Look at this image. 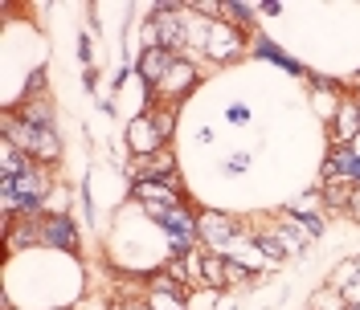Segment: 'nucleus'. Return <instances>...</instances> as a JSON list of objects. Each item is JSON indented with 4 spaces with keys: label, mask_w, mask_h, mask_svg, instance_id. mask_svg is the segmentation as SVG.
<instances>
[{
    "label": "nucleus",
    "mask_w": 360,
    "mask_h": 310,
    "mask_svg": "<svg viewBox=\"0 0 360 310\" xmlns=\"http://www.w3.org/2000/svg\"><path fill=\"white\" fill-rule=\"evenodd\" d=\"M4 131H8V139H13V147H21L25 155L58 159V151H62L58 135L49 131V127H33V123H25L21 114H8V119H4Z\"/></svg>",
    "instance_id": "1"
},
{
    "label": "nucleus",
    "mask_w": 360,
    "mask_h": 310,
    "mask_svg": "<svg viewBox=\"0 0 360 310\" xmlns=\"http://www.w3.org/2000/svg\"><path fill=\"white\" fill-rule=\"evenodd\" d=\"M148 213H152V217H156V224H164V233L172 237V253H176V257H184V253L193 249V241H197L201 224L193 221L184 208H160V204H148Z\"/></svg>",
    "instance_id": "2"
},
{
    "label": "nucleus",
    "mask_w": 360,
    "mask_h": 310,
    "mask_svg": "<svg viewBox=\"0 0 360 310\" xmlns=\"http://www.w3.org/2000/svg\"><path fill=\"white\" fill-rule=\"evenodd\" d=\"M45 188H49V180H45L41 172H29V176H21V180H4V204L17 208L21 217H33L45 200Z\"/></svg>",
    "instance_id": "3"
},
{
    "label": "nucleus",
    "mask_w": 360,
    "mask_h": 310,
    "mask_svg": "<svg viewBox=\"0 0 360 310\" xmlns=\"http://www.w3.org/2000/svg\"><path fill=\"white\" fill-rule=\"evenodd\" d=\"M197 224H201V241L209 245V249H217V253H225L229 241H233V233H238L233 217H221V213H205Z\"/></svg>",
    "instance_id": "4"
},
{
    "label": "nucleus",
    "mask_w": 360,
    "mask_h": 310,
    "mask_svg": "<svg viewBox=\"0 0 360 310\" xmlns=\"http://www.w3.org/2000/svg\"><path fill=\"white\" fill-rule=\"evenodd\" d=\"M242 49V37H238V29L229 21H213L209 25V41H205V53L209 58H217V62H225V58H233Z\"/></svg>",
    "instance_id": "5"
},
{
    "label": "nucleus",
    "mask_w": 360,
    "mask_h": 310,
    "mask_svg": "<svg viewBox=\"0 0 360 310\" xmlns=\"http://www.w3.org/2000/svg\"><path fill=\"white\" fill-rule=\"evenodd\" d=\"M180 58L176 53H172V49H164V45H152V49H148V53H143V62H139V74H143V78H148V82H164V78H168V69L176 66Z\"/></svg>",
    "instance_id": "6"
},
{
    "label": "nucleus",
    "mask_w": 360,
    "mask_h": 310,
    "mask_svg": "<svg viewBox=\"0 0 360 310\" xmlns=\"http://www.w3.org/2000/svg\"><path fill=\"white\" fill-rule=\"evenodd\" d=\"M135 196L143 204H160V208H176L180 204V192L172 188V180H143V184H135Z\"/></svg>",
    "instance_id": "7"
},
{
    "label": "nucleus",
    "mask_w": 360,
    "mask_h": 310,
    "mask_svg": "<svg viewBox=\"0 0 360 310\" xmlns=\"http://www.w3.org/2000/svg\"><path fill=\"white\" fill-rule=\"evenodd\" d=\"M131 176H135V184H143V180H168L172 176V155L168 151L139 155V163H131Z\"/></svg>",
    "instance_id": "8"
},
{
    "label": "nucleus",
    "mask_w": 360,
    "mask_h": 310,
    "mask_svg": "<svg viewBox=\"0 0 360 310\" xmlns=\"http://www.w3.org/2000/svg\"><path fill=\"white\" fill-rule=\"evenodd\" d=\"M193 82H197V66L180 58V62H176L172 69H168V78H164V82H160L156 90H160V94H172V98H184V94L193 90Z\"/></svg>",
    "instance_id": "9"
},
{
    "label": "nucleus",
    "mask_w": 360,
    "mask_h": 310,
    "mask_svg": "<svg viewBox=\"0 0 360 310\" xmlns=\"http://www.w3.org/2000/svg\"><path fill=\"white\" fill-rule=\"evenodd\" d=\"M131 147H135L139 155L160 151V131H156V123H148V119H135V123H131Z\"/></svg>",
    "instance_id": "10"
},
{
    "label": "nucleus",
    "mask_w": 360,
    "mask_h": 310,
    "mask_svg": "<svg viewBox=\"0 0 360 310\" xmlns=\"http://www.w3.org/2000/svg\"><path fill=\"white\" fill-rule=\"evenodd\" d=\"M45 241L53 245V249H74V241H78V233H74V224H70V217H53V221L45 224Z\"/></svg>",
    "instance_id": "11"
},
{
    "label": "nucleus",
    "mask_w": 360,
    "mask_h": 310,
    "mask_svg": "<svg viewBox=\"0 0 360 310\" xmlns=\"http://www.w3.org/2000/svg\"><path fill=\"white\" fill-rule=\"evenodd\" d=\"M0 168H4V180H21L33 172V163H29V155L21 151V147H4V155H0Z\"/></svg>",
    "instance_id": "12"
},
{
    "label": "nucleus",
    "mask_w": 360,
    "mask_h": 310,
    "mask_svg": "<svg viewBox=\"0 0 360 310\" xmlns=\"http://www.w3.org/2000/svg\"><path fill=\"white\" fill-rule=\"evenodd\" d=\"M254 53H258V58H266V62H278V66L291 69V74H303V66H299V62H291V58H287V53H283L274 41H266V37H258V41H254Z\"/></svg>",
    "instance_id": "13"
},
{
    "label": "nucleus",
    "mask_w": 360,
    "mask_h": 310,
    "mask_svg": "<svg viewBox=\"0 0 360 310\" xmlns=\"http://www.w3.org/2000/svg\"><path fill=\"white\" fill-rule=\"evenodd\" d=\"M274 237L283 241V249H295V253H303V245L311 241V233H307V229H299V221H287Z\"/></svg>",
    "instance_id": "14"
},
{
    "label": "nucleus",
    "mask_w": 360,
    "mask_h": 310,
    "mask_svg": "<svg viewBox=\"0 0 360 310\" xmlns=\"http://www.w3.org/2000/svg\"><path fill=\"white\" fill-rule=\"evenodd\" d=\"M356 131H360V107H352V102H348V107H340L336 139H340V143H348V139H352Z\"/></svg>",
    "instance_id": "15"
},
{
    "label": "nucleus",
    "mask_w": 360,
    "mask_h": 310,
    "mask_svg": "<svg viewBox=\"0 0 360 310\" xmlns=\"http://www.w3.org/2000/svg\"><path fill=\"white\" fill-rule=\"evenodd\" d=\"M152 310H184L176 290H152Z\"/></svg>",
    "instance_id": "16"
},
{
    "label": "nucleus",
    "mask_w": 360,
    "mask_h": 310,
    "mask_svg": "<svg viewBox=\"0 0 360 310\" xmlns=\"http://www.w3.org/2000/svg\"><path fill=\"white\" fill-rule=\"evenodd\" d=\"M201 274L209 278V286H225V282H229V278H225V266L217 257H201Z\"/></svg>",
    "instance_id": "17"
},
{
    "label": "nucleus",
    "mask_w": 360,
    "mask_h": 310,
    "mask_svg": "<svg viewBox=\"0 0 360 310\" xmlns=\"http://www.w3.org/2000/svg\"><path fill=\"white\" fill-rule=\"evenodd\" d=\"M258 249L266 253L270 262H283V253H287V249H283V241H278V237H258Z\"/></svg>",
    "instance_id": "18"
},
{
    "label": "nucleus",
    "mask_w": 360,
    "mask_h": 310,
    "mask_svg": "<svg viewBox=\"0 0 360 310\" xmlns=\"http://www.w3.org/2000/svg\"><path fill=\"white\" fill-rule=\"evenodd\" d=\"M250 4H225V17H233V25H250Z\"/></svg>",
    "instance_id": "19"
},
{
    "label": "nucleus",
    "mask_w": 360,
    "mask_h": 310,
    "mask_svg": "<svg viewBox=\"0 0 360 310\" xmlns=\"http://www.w3.org/2000/svg\"><path fill=\"white\" fill-rule=\"evenodd\" d=\"M225 278H229V282H246L250 269L242 266V262H225Z\"/></svg>",
    "instance_id": "20"
},
{
    "label": "nucleus",
    "mask_w": 360,
    "mask_h": 310,
    "mask_svg": "<svg viewBox=\"0 0 360 310\" xmlns=\"http://www.w3.org/2000/svg\"><path fill=\"white\" fill-rule=\"evenodd\" d=\"M152 123H156V131H160V139H168L172 135V114H148Z\"/></svg>",
    "instance_id": "21"
},
{
    "label": "nucleus",
    "mask_w": 360,
    "mask_h": 310,
    "mask_svg": "<svg viewBox=\"0 0 360 310\" xmlns=\"http://www.w3.org/2000/svg\"><path fill=\"white\" fill-rule=\"evenodd\" d=\"M225 119H229V123H246V119H250V107H242V102H233V107L225 111Z\"/></svg>",
    "instance_id": "22"
},
{
    "label": "nucleus",
    "mask_w": 360,
    "mask_h": 310,
    "mask_svg": "<svg viewBox=\"0 0 360 310\" xmlns=\"http://www.w3.org/2000/svg\"><path fill=\"white\" fill-rule=\"evenodd\" d=\"M246 163H250L246 155H233V159H229V172H242V168H246Z\"/></svg>",
    "instance_id": "23"
},
{
    "label": "nucleus",
    "mask_w": 360,
    "mask_h": 310,
    "mask_svg": "<svg viewBox=\"0 0 360 310\" xmlns=\"http://www.w3.org/2000/svg\"><path fill=\"white\" fill-rule=\"evenodd\" d=\"M127 310H139V306H127Z\"/></svg>",
    "instance_id": "24"
}]
</instances>
